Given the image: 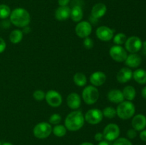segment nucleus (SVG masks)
Returning a JSON list of instances; mask_svg holds the SVG:
<instances>
[{
    "label": "nucleus",
    "mask_w": 146,
    "mask_h": 145,
    "mask_svg": "<svg viewBox=\"0 0 146 145\" xmlns=\"http://www.w3.org/2000/svg\"><path fill=\"white\" fill-rule=\"evenodd\" d=\"M124 99L128 101H132L135 99V95H136V91L135 88L131 85H127L123 88L122 91Z\"/></svg>",
    "instance_id": "5701e85b"
},
{
    "label": "nucleus",
    "mask_w": 146,
    "mask_h": 145,
    "mask_svg": "<svg viewBox=\"0 0 146 145\" xmlns=\"http://www.w3.org/2000/svg\"><path fill=\"white\" fill-rule=\"evenodd\" d=\"M143 42L141 38L135 36L127 38L125 43V49L131 53H136L141 49Z\"/></svg>",
    "instance_id": "6e6552de"
},
{
    "label": "nucleus",
    "mask_w": 146,
    "mask_h": 145,
    "mask_svg": "<svg viewBox=\"0 0 146 145\" xmlns=\"http://www.w3.org/2000/svg\"><path fill=\"white\" fill-rule=\"evenodd\" d=\"M11 9L7 4H0V18L6 19L11 14Z\"/></svg>",
    "instance_id": "bb28decb"
},
{
    "label": "nucleus",
    "mask_w": 146,
    "mask_h": 145,
    "mask_svg": "<svg viewBox=\"0 0 146 145\" xmlns=\"http://www.w3.org/2000/svg\"><path fill=\"white\" fill-rule=\"evenodd\" d=\"M142 47L144 48V50H145V51H146V41H144V42L143 43V46Z\"/></svg>",
    "instance_id": "37998d69"
},
{
    "label": "nucleus",
    "mask_w": 146,
    "mask_h": 145,
    "mask_svg": "<svg viewBox=\"0 0 146 145\" xmlns=\"http://www.w3.org/2000/svg\"><path fill=\"white\" fill-rule=\"evenodd\" d=\"M84 122L85 119L82 112L81 111L74 110L66 116L64 121V126L67 130L76 132L84 127Z\"/></svg>",
    "instance_id": "f257e3e1"
},
{
    "label": "nucleus",
    "mask_w": 146,
    "mask_h": 145,
    "mask_svg": "<svg viewBox=\"0 0 146 145\" xmlns=\"http://www.w3.org/2000/svg\"><path fill=\"white\" fill-rule=\"evenodd\" d=\"M10 22L15 26L19 28H24L27 26L31 21V16L25 9L16 8L10 14Z\"/></svg>",
    "instance_id": "f03ea898"
},
{
    "label": "nucleus",
    "mask_w": 146,
    "mask_h": 145,
    "mask_svg": "<svg viewBox=\"0 0 146 145\" xmlns=\"http://www.w3.org/2000/svg\"><path fill=\"white\" fill-rule=\"evenodd\" d=\"M106 81V75L102 71H96L90 76V82L95 87L104 85Z\"/></svg>",
    "instance_id": "4468645a"
},
{
    "label": "nucleus",
    "mask_w": 146,
    "mask_h": 145,
    "mask_svg": "<svg viewBox=\"0 0 146 145\" xmlns=\"http://www.w3.org/2000/svg\"><path fill=\"white\" fill-rule=\"evenodd\" d=\"M6 47H7V44H6L5 41L0 37V53L4 52V50L6 49Z\"/></svg>",
    "instance_id": "f704fd0d"
},
{
    "label": "nucleus",
    "mask_w": 146,
    "mask_h": 145,
    "mask_svg": "<svg viewBox=\"0 0 146 145\" xmlns=\"http://www.w3.org/2000/svg\"><path fill=\"white\" fill-rule=\"evenodd\" d=\"M140 138L142 141L146 142V129H143V130L141 131L140 133Z\"/></svg>",
    "instance_id": "4c0bfd02"
},
{
    "label": "nucleus",
    "mask_w": 146,
    "mask_h": 145,
    "mask_svg": "<svg viewBox=\"0 0 146 145\" xmlns=\"http://www.w3.org/2000/svg\"><path fill=\"white\" fill-rule=\"evenodd\" d=\"M107 98L110 102L115 104H120L125 100L122 91L118 89L111 90L107 95Z\"/></svg>",
    "instance_id": "a211bd4d"
},
{
    "label": "nucleus",
    "mask_w": 146,
    "mask_h": 145,
    "mask_svg": "<svg viewBox=\"0 0 146 145\" xmlns=\"http://www.w3.org/2000/svg\"><path fill=\"white\" fill-rule=\"evenodd\" d=\"M52 132L55 136L58 137H63L66 134L67 129L64 125H55L54 128H52Z\"/></svg>",
    "instance_id": "a878e982"
},
{
    "label": "nucleus",
    "mask_w": 146,
    "mask_h": 145,
    "mask_svg": "<svg viewBox=\"0 0 146 145\" xmlns=\"http://www.w3.org/2000/svg\"><path fill=\"white\" fill-rule=\"evenodd\" d=\"M75 32L79 38H85L91 35L92 32V26L88 21H81L76 26Z\"/></svg>",
    "instance_id": "1a4fd4ad"
},
{
    "label": "nucleus",
    "mask_w": 146,
    "mask_h": 145,
    "mask_svg": "<svg viewBox=\"0 0 146 145\" xmlns=\"http://www.w3.org/2000/svg\"><path fill=\"white\" fill-rule=\"evenodd\" d=\"M102 113L104 117L108 118V119H113L117 115L116 109L113 108V107H106L102 111Z\"/></svg>",
    "instance_id": "cd10ccee"
},
{
    "label": "nucleus",
    "mask_w": 146,
    "mask_h": 145,
    "mask_svg": "<svg viewBox=\"0 0 146 145\" xmlns=\"http://www.w3.org/2000/svg\"><path fill=\"white\" fill-rule=\"evenodd\" d=\"M66 103L70 109L77 110L81 105V97L76 92H71L67 97Z\"/></svg>",
    "instance_id": "ddd939ff"
},
{
    "label": "nucleus",
    "mask_w": 146,
    "mask_h": 145,
    "mask_svg": "<svg viewBox=\"0 0 146 145\" xmlns=\"http://www.w3.org/2000/svg\"><path fill=\"white\" fill-rule=\"evenodd\" d=\"M98 145H109L108 142H107L106 141H101L99 142V143L98 144Z\"/></svg>",
    "instance_id": "a19ab883"
},
{
    "label": "nucleus",
    "mask_w": 146,
    "mask_h": 145,
    "mask_svg": "<svg viewBox=\"0 0 146 145\" xmlns=\"http://www.w3.org/2000/svg\"><path fill=\"white\" fill-rule=\"evenodd\" d=\"M45 100L48 105L52 107H58L63 101L61 94L54 90H50L46 93Z\"/></svg>",
    "instance_id": "9b49d317"
},
{
    "label": "nucleus",
    "mask_w": 146,
    "mask_h": 145,
    "mask_svg": "<svg viewBox=\"0 0 146 145\" xmlns=\"http://www.w3.org/2000/svg\"><path fill=\"white\" fill-rule=\"evenodd\" d=\"M102 111L98 109H91L86 112L84 119L88 124L92 125H98L103 120Z\"/></svg>",
    "instance_id": "9d476101"
},
{
    "label": "nucleus",
    "mask_w": 146,
    "mask_h": 145,
    "mask_svg": "<svg viewBox=\"0 0 146 145\" xmlns=\"http://www.w3.org/2000/svg\"><path fill=\"white\" fill-rule=\"evenodd\" d=\"M107 11V7L104 3H98L93 7L91 9V16L98 19L106 14Z\"/></svg>",
    "instance_id": "6ab92c4d"
},
{
    "label": "nucleus",
    "mask_w": 146,
    "mask_h": 145,
    "mask_svg": "<svg viewBox=\"0 0 146 145\" xmlns=\"http://www.w3.org/2000/svg\"><path fill=\"white\" fill-rule=\"evenodd\" d=\"M103 135L106 140L115 141L120 135V127L114 123H110L105 127L103 132Z\"/></svg>",
    "instance_id": "423d86ee"
},
{
    "label": "nucleus",
    "mask_w": 146,
    "mask_h": 145,
    "mask_svg": "<svg viewBox=\"0 0 146 145\" xmlns=\"http://www.w3.org/2000/svg\"><path fill=\"white\" fill-rule=\"evenodd\" d=\"M132 127L135 130L142 131L146 127V117L142 114H138L133 117Z\"/></svg>",
    "instance_id": "dca6fc26"
},
{
    "label": "nucleus",
    "mask_w": 146,
    "mask_h": 145,
    "mask_svg": "<svg viewBox=\"0 0 146 145\" xmlns=\"http://www.w3.org/2000/svg\"><path fill=\"white\" fill-rule=\"evenodd\" d=\"M1 145H13V144L11 143H10V142H4V143H3Z\"/></svg>",
    "instance_id": "c03bdc74"
},
{
    "label": "nucleus",
    "mask_w": 146,
    "mask_h": 145,
    "mask_svg": "<svg viewBox=\"0 0 146 145\" xmlns=\"http://www.w3.org/2000/svg\"><path fill=\"white\" fill-rule=\"evenodd\" d=\"M133 78V71L128 67L122 68L116 75V80L120 83H125Z\"/></svg>",
    "instance_id": "2eb2a0df"
},
{
    "label": "nucleus",
    "mask_w": 146,
    "mask_h": 145,
    "mask_svg": "<svg viewBox=\"0 0 146 145\" xmlns=\"http://www.w3.org/2000/svg\"><path fill=\"white\" fill-rule=\"evenodd\" d=\"M137 136V131L133 128V129H130L127 131V136H128L129 139H134V138L136 137Z\"/></svg>",
    "instance_id": "72a5a7b5"
},
{
    "label": "nucleus",
    "mask_w": 146,
    "mask_h": 145,
    "mask_svg": "<svg viewBox=\"0 0 146 145\" xmlns=\"http://www.w3.org/2000/svg\"><path fill=\"white\" fill-rule=\"evenodd\" d=\"M31 28H30L29 26H25L23 28L22 32L23 34H29V33L31 32Z\"/></svg>",
    "instance_id": "58836bf2"
},
{
    "label": "nucleus",
    "mask_w": 146,
    "mask_h": 145,
    "mask_svg": "<svg viewBox=\"0 0 146 145\" xmlns=\"http://www.w3.org/2000/svg\"><path fill=\"white\" fill-rule=\"evenodd\" d=\"M70 2V0H58V4L59 7H66Z\"/></svg>",
    "instance_id": "e433bc0d"
},
{
    "label": "nucleus",
    "mask_w": 146,
    "mask_h": 145,
    "mask_svg": "<svg viewBox=\"0 0 146 145\" xmlns=\"http://www.w3.org/2000/svg\"><path fill=\"white\" fill-rule=\"evenodd\" d=\"M52 132V127L48 122H39L34 127L33 134L38 139H43L48 137Z\"/></svg>",
    "instance_id": "39448f33"
},
{
    "label": "nucleus",
    "mask_w": 146,
    "mask_h": 145,
    "mask_svg": "<svg viewBox=\"0 0 146 145\" xmlns=\"http://www.w3.org/2000/svg\"><path fill=\"white\" fill-rule=\"evenodd\" d=\"M23 32L19 29H14L9 34V41L11 43L14 44H17L21 41L23 38Z\"/></svg>",
    "instance_id": "b1692460"
},
{
    "label": "nucleus",
    "mask_w": 146,
    "mask_h": 145,
    "mask_svg": "<svg viewBox=\"0 0 146 145\" xmlns=\"http://www.w3.org/2000/svg\"><path fill=\"white\" fill-rule=\"evenodd\" d=\"M133 78L138 84L144 85L146 83V71L141 68L135 70L133 72Z\"/></svg>",
    "instance_id": "412c9836"
},
{
    "label": "nucleus",
    "mask_w": 146,
    "mask_h": 145,
    "mask_svg": "<svg viewBox=\"0 0 146 145\" xmlns=\"http://www.w3.org/2000/svg\"><path fill=\"white\" fill-rule=\"evenodd\" d=\"M109 55L113 61L118 63L124 62L128 56L127 51L121 45H115L110 48Z\"/></svg>",
    "instance_id": "0eeeda50"
},
{
    "label": "nucleus",
    "mask_w": 146,
    "mask_h": 145,
    "mask_svg": "<svg viewBox=\"0 0 146 145\" xmlns=\"http://www.w3.org/2000/svg\"><path fill=\"white\" fill-rule=\"evenodd\" d=\"M48 122H49L48 123H49L50 125H59L60 122H61V115L56 113L53 114V115H51V117H49Z\"/></svg>",
    "instance_id": "c756f323"
},
{
    "label": "nucleus",
    "mask_w": 146,
    "mask_h": 145,
    "mask_svg": "<svg viewBox=\"0 0 146 145\" xmlns=\"http://www.w3.org/2000/svg\"><path fill=\"white\" fill-rule=\"evenodd\" d=\"M45 96L46 93L44 92V91L41 90H36L33 92V98L36 101H42L43 100L45 99Z\"/></svg>",
    "instance_id": "7c9ffc66"
},
{
    "label": "nucleus",
    "mask_w": 146,
    "mask_h": 145,
    "mask_svg": "<svg viewBox=\"0 0 146 145\" xmlns=\"http://www.w3.org/2000/svg\"><path fill=\"white\" fill-rule=\"evenodd\" d=\"M113 145H133L130 140H128L126 138H118L114 141Z\"/></svg>",
    "instance_id": "2f4dec72"
},
{
    "label": "nucleus",
    "mask_w": 146,
    "mask_h": 145,
    "mask_svg": "<svg viewBox=\"0 0 146 145\" xmlns=\"http://www.w3.org/2000/svg\"><path fill=\"white\" fill-rule=\"evenodd\" d=\"M83 16H84V11H83L82 8L80 6H75L71 9V19L74 22H79L82 20Z\"/></svg>",
    "instance_id": "4be33fe9"
},
{
    "label": "nucleus",
    "mask_w": 146,
    "mask_h": 145,
    "mask_svg": "<svg viewBox=\"0 0 146 145\" xmlns=\"http://www.w3.org/2000/svg\"><path fill=\"white\" fill-rule=\"evenodd\" d=\"M113 42L114 44L118 45H121L123 44H125V41L127 40V36L125 34L123 33H118L115 36H113Z\"/></svg>",
    "instance_id": "c85d7f7f"
},
{
    "label": "nucleus",
    "mask_w": 146,
    "mask_h": 145,
    "mask_svg": "<svg viewBox=\"0 0 146 145\" xmlns=\"http://www.w3.org/2000/svg\"><path fill=\"white\" fill-rule=\"evenodd\" d=\"M80 145H94V144L91 143V142H83Z\"/></svg>",
    "instance_id": "79ce46f5"
},
{
    "label": "nucleus",
    "mask_w": 146,
    "mask_h": 145,
    "mask_svg": "<svg viewBox=\"0 0 146 145\" xmlns=\"http://www.w3.org/2000/svg\"><path fill=\"white\" fill-rule=\"evenodd\" d=\"M74 82L77 86L84 87L87 83L86 76L83 72H76L74 75Z\"/></svg>",
    "instance_id": "393cba45"
},
{
    "label": "nucleus",
    "mask_w": 146,
    "mask_h": 145,
    "mask_svg": "<svg viewBox=\"0 0 146 145\" xmlns=\"http://www.w3.org/2000/svg\"><path fill=\"white\" fill-rule=\"evenodd\" d=\"M82 99L87 105H94L99 98V91L94 85L86 86L82 91Z\"/></svg>",
    "instance_id": "20e7f679"
},
{
    "label": "nucleus",
    "mask_w": 146,
    "mask_h": 145,
    "mask_svg": "<svg viewBox=\"0 0 146 145\" xmlns=\"http://www.w3.org/2000/svg\"><path fill=\"white\" fill-rule=\"evenodd\" d=\"M97 38L102 41H109L113 39L114 36L113 31L106 26H101L96 31Z\"/></svg>",
    "instance_id": "f8f14e48"
},
{
    "label": "nucleus",
    "mask_w": 146,
    "mask_h": 145,
    "mask_svg": "<svg viewBox=\"0 0 146 145\" xmlns=\"http://www.w3.org/2000/svg\"><path fill=\"white\" fill-rule=\"evenodd\" d=\"M83 44H84V48L88 50L93 48V47H94V41H93L91 38H89V37H86V38H84Z\"/></svg>",
    "instance_id": "473e14b6"
},
{
    "label": "nucleus",
    "mask_w": 146,
    "mask_h": 145,
    "mask_svg": "<svg viewBox=\"0 0 146 145\" xmlns=\"http://www.w3.org/2000/svg\"><path fill=\"white\" fill-rule=\"evenodd\" d=\"M125 65L128 68H136L141 64L142 62V58L137 53H131L128 55L126 59L124 61Z\"/></svg>",
    "instance_id": "f3484780"
},
{
    "label": "nucleus",
    "mask_w": 146,
    "mask_h": 145,
    "mask_svg": "<svg viewBox=\"0 0 146 145\" xmlns=\"http://www.w3.org/2000/svg\"><path fill=\"white\" fill-rule=\"evenodd\" d=\"M116 114L118 117L123 120L133 117L135 112V107L131 101H123L118 104L116 109Z\"/></svg>",
    "instance_id": "7ed1b4c3"
},
{
    "label": "nucleus",
    "mask_w": 146,
    "mask_h": 145,
    "mask_svg": "<svg viewBox=\"0 0 146 145\" xmlns=\"http://www.w3.org/2000/svg\"><path fill=\"white\" fill-rule=\"evenodd\" d=\"M0 145H1V142H0Z\"/></svg>",
    "instance_id": "a18cd8bd"
},
{
    "label": "nucleus",
    "mask_w": 146,
    "mask_h": 145,
    "mask_svg": "<svg viewBox=\"0 0 146 145\" xmlns=\"http://www.w3.org/2000/svg\"><path fill=\"white\" fill-rule=\"evenodd\" d=\"M94 139H95V140L97 141V142L103 141V139H104L103 133H101V132H98V133H96L95 134V136H94Z\"/></svg>",
    "instance_id": "c9c22d12"
},
{
    "label": "nucleus",
    "mask_w": 146,
    "mask_h": 145,
    "mask_svg": "<svg viewBox=\"0 0 146 145\" xmlns=\"http://www.w3.org/2000/svg\"><path fill=\"white\" fill-rule=\"evenodd\" d=\"M141 95H142V97L144 98V99L146 100V86L144 87L142 89V91H141Z\"/></svg>",
    "instance_id": "ea45409f"
},
{
    "label": "nucleus",
    "mask_w": 146,
    "mask_h": 145,
    "mask_svg": "<svg viewBox=\"0 0 146 145\" xmlns=\"http://www.w3.org/2000/svg\"><path fill=\"white\" fill-rule=\"evenodd\" d=\"M71 15V9L68 7H59L55 11V18L58 21H65Z\"/></svg>",
    "instance_id": "aec40b11"
}]
</instances>
